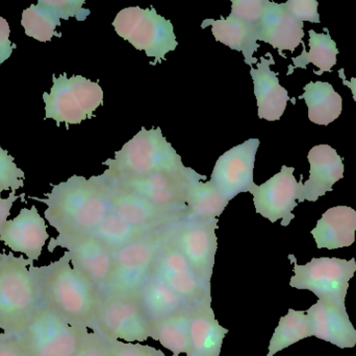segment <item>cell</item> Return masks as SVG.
<instances>
[{
    "label": "cell",
    "mask_w": 356,
    "mask_h": 356,
    "mask_svg": "<svg viewBox=\"0 0 356 356\" xmlns=\"http://www.w3.org/2000/svg\"><path fill=\"white\" fill-rule=\"evenodd\" d=\"M10 25L6 19L0 17V64L8 60L13 50L17 47L16 44L10 41Z\"/></svg>",
    "instance_id": "obj_40"
},
{
    "label": "cell",
    "mask_w": 356,
    "mask_h": 356,
    "mask_svg": "<svg viewBox=\"0 0 356 356\" xmlns=\"http://www.w3.org/2000/svg\"><path fill=\"white\" fill-rule=\"evenodd\" d=\"M152 339L158 341L172 356L190 351V309L154 324Z\"/></svg>",
    "instance_id": "obj_30"
},
{
    "label": "cell",
    "mask_w": 356,
    "mask_h": 356,
    "mask_svg": "<svg viewBox=\"0 0 356 356\" xmlns=\"http://www.w3.org/2000/svg\"><path fill=\"white\" fill-rule=\"evenodd\" d=\"M257 27L259 41L270 44L286 58L282 52H295L305 37L303 22L297 20L284 8V3L265 0V10Z\"/></svg>",
    "instance_id": "obj_19"
},
{
    "label": "cell",
    "mask_w": 356,
    "mask_h": 356,
    "mask_svg": "<svg viewBox=\"0 0 356 356\" xmlns=\"http://www.w3.org/2000/svg\"><path fill=\"white\" fill-rule=\"evenodd\" d=\"M275 64L273 56L268 52L259 59L257 68L250 69L254 86L259 117L268 121H280L284 115L289 100H291L286 88L282 87L278 79V73L270 67Z\"/></svg>",
    "instance_id": "obj_20"
},
{
    "label": "cell",
    "mask_w": 356,
    "mask_h": 356,
    "mask_svg": "<svg viewBox=\"0 0 356 356\" xmlns=\"http://www.w3.org/2000/svg\"><path fill=\"white\" fill-rule=\"evenodd\" d=\"M24 194H21L20 196H16L15 190H12L10 196L6 199H2L0 196V230L2 229L4 224L8 222V217L10 215V209H12L15 201L18 200L19 198H24Z\"/></svg>",
    "instance_id": "obj_42"
},
{
    "label": "cell",
    "mask_w": 356,
    "mask_h": 356,
    "mask_svg": "<svg viewBox=\"0 0 356 356\" xmlns=\"http://www.w3.org/2000/svg\"><path fill=\"white\" fill-rule=\"evenodd\" d=\"M108 348L104 339L95 332H90L79 350L72 356H108Z\"/></svg>",
    "instance_id": "obj_39"
},
{
    "label": "cell",
    "mask_w": 356,
    "mask_h": 356,
    "mask_svg": "<svg viewBox=\"0 0 356 356\" xmlns=\"http://www.w3.org/2000/svg\"><path fill=\"white\" fill-rule=\"evenodd\" d=\"M175 225L152 232L113 254L114 268L104 296H136L139 293L152 277L159 254L170 238Z\"/></svg>",
    "instance_id": "obj_5"
},
{
    "label": "cell",
    "mask_w": 356,
    "mask_h": 356,
    "mask_svg": "<svg viewBox=\"0 0 356 356\" xmlns=\"http://www.w3.org/2000/svg\"><path fill=\"white\" fill-rule=\"evenodd\" d=\"M117 35L154 62L166 60V54L177 49L178 42L173 24L152 8L129 6L118 13L113 21Z\"/></svg>",
    "instance_id": "obj_6"
},
{
    "label": "cell",
    "mask_w": 356,
    "mask_h": 356,
    "mask_svg": "<svg viewBox=\"0 0 356 356\" xmlns=\"http://www.w3.org/2000/svg\"><path fill=\"white\" fill-rule=\"evenodd\" d=\"M356 211L348 206L328 209L312 231L318 249L346 248L355 242Z\"/></svg>",
    "instance_id": "obj_24"
},
{
    "label": "cell",
    "mask_w": 356,
    "mask_h": 356,
    "mask_svg": "<svg viewBox=\"0 0 356 356\" xmlns=\"http://www.w3.org/2000/svg\"><path fill=\"white\" fill-rule=\"evenodd\" d=\"M56 248L66 249L73 269L81 273L100 296L104 297L108 293L114 268V256L97 238L90 234L60 242L49 240L48 251L54 253Z\"/></svg>",
    "instance_id": "obj_15"
},
{
    "label": "cell",
    "mask_w": 356,
    "mask_h": 356,
    "mask_svg": "<svg viewBox=\"0 0 356 356\" xmlns=\"http://www.w3.org/2000/svg\"><path fill=\"white\" fill-rule=\"evenodd\" d=\"M25 173L14 161V157L0 146V194L6 190H15L24 186Z\"/></svg>",
    "instance_id": "obj_34"
},
{
    "label": "cell",
    "mask_w": 356,
    "mask_h": 356,
    "mask_svg": "<svg viewBox=\"0 0 356 356\" xmlns=\"http://www.w3.org/2000/svg\"><path fill=\"white\" fill-rule=\"evenodd\" d=\"M33 271L42 304L69 323L93 332L102 296L73 269L67 252L49 265H33Z\"/></svg>",
    "instance_id": "obj_2"
},
{
    "label": "cell",
    "mask_w": 356,
    "mask_h": 356,
    "mask_svg": "<svg viewBox=\"0 0 356 356\" xmlns=\"http://www.w3.org/2000/svg\"><path fill=\"white\" fill-rule=\"evenodd\" d=\"M339 75H340L339 77L343 79V84L346 85L347 87L350 88L353 94V100H355L356 102V77H353L350 82L347 81L346 77H345L344 69L343 68H341L340 70H339Z\"/></svg>",
    "instance_id": "obj_43"
},
{
    "label": "cell",
    "mask_w": 356,
    "mask_h": 356,
    "mask_svg": "<svg viewBox=\"0 0 356 356\" xmlns=\"http://www.w3.org/2000/svg\"><path fill=\"white\" fill-rule=\"evenodd\" d=\"M104 164L108 167L104 173V177L114 180L186 169L181 157L163 136L160 127H143L120 150L115 153L114 159H108Z\"/></svg>",
    "instance_id": "obj_4"
},
{
    "label": "cell",
    "mask_w": 356,
    "mask_h": 356,
    "mask_svg": "<svg viewBox=\"0 0 356 356\" xmlns=\"http://www.w3.org/2000/svg\"><path fill=\"white\" fill-rule=\"evenodd\" d=\"M294 167L282 165L280 173L261 185L251 188L257 213L271 223L282 219V227L290 225L295 219L292 211L297 207V201L302 203V176L297 182L294 176Z\"/></svg>",
    "instance_id": "obj_14"
},
{
    "label": "cell",
    "mask_w": 356,
    "mask_h": 356,
    "mask_svg": "<svg viewBox=\"0 0 356 356\" xmlns=\"http://www.w3.org/2000/svg\"><path fill=\"white\" fill-rule=\"evenodd\" d=\"M106 179L141 196L158 208L186 217V201L191 187L198 180H205V177L199 175L194 169L186 167L182 171H162L129 179Z\"/></svg>",
    "instance_id": "obj_10"
},
{
    "label": "cell",
    "mask_w": 356,
    "mask_h": 356,
    "mask_svg": "<svg viewBox=\"0 0 356 356\" xmlns=\"http://www.w3.org/2000/svg\"><path fill=\"white\" fill-rule=\"evenodd\" d=\"M264 10L265 0H234L230 16L255 26L263 17Z\"/></svg>",
    "instance_id": "obj_35"
},
{
    "label": "cell",
    "mask_w": 356,
    "mask_h": 356,
    "mask_svg": "<svg viewBox=\"0 0 356 356\" xmlns=\"http://www.w3.org/2000/svg\"><path fill=\"white\" fill-rule=\"evenodd\" d=\"M45 199L33 198L47 205L44 217L58 231L50 242L90 235L111 209L108 188L102 175L89 180L72 176L66 182L52 186Z\"/></svg>",
    "instance_id": "obj_1"
},
{
    "label": "cell",
    "mask_w": 356,
    "mask_h": 356,
    "mask_svg": "<svg viewBox=\"0 0 356 356\" xmlns=\"http://www.w3.org/2000/svg\"><path fill=\"white\" fill-rule=\"evenodd\" d=\"M305 93L299 100H305L309 109V118L316 125H328L338 119L343 111L340 94L327 82H309L305 86Z\"/></svg>",
    "instance_id": "obj_27"
},
{
    "label": "cell",
    "mask_w": 356,
    "mask_h": 356,
    "mask_svg": "<svg viewBox=\"0 0 356 356\" xmlns=\"http://www.w3.org/2000/svg\"><path fill=\"white\" fill-rule=\"evenodd\" d=\"M152 274L179 295L190 309L211 304V284L197 275L186 257L171 242V236L159 254Z\"/></svg>",
    "instance_id": "obj_13"
},
{
    "label": "cell",
    "mask_w": 356,
    "mask_h": 356,
    "mask_svg": "<svg viewBox=\"0 0 356 356\" xmlns=\"http://www.w3.org/2000/svg\"><path fill=\"white\" fill-rule=\"evenodd\" d=\"M289 259L294 263L295 272L291 288L311 291L325 304L346 309L345 299L349 281L356 272L355 258L322 257L313 258L305 265H298L294 255H289Z\"/></svg>",
    "instance_id": "obj_9"
},
{
    "label": "cell",
    "mask_w": 356,
    "mask_h": 356,
    "mask_svg": "<svg viewBox=\"0 0 356 356\" xmlns=\"http://www.w3.org/2000/svg\"><path fill=\"white\" fill-rule=\"evenodd\" d=\"M284 6L294 18L301 22L309 21L320 23V15L318 13L319 3L316 0H290Z\"/></svg>",
    "instance_id": "obj_37"
},
{
    "label": "cell",
    "mask_w": 356,
    "mask_h": 356,
    "mask_svg": "<svg viewBox=\"0 0 356 356\" xmlns=\"http://www.w3.org/2000/svg\"><path fill=\"white\" fill-rule=\"evenodd\" d=\"M325 33H316L314 29L309 33V52L305 49V42H302L303 52L300 56L293 58V66L289 67L288 75H292L296 68H307L309 63H313L319 71L316 75H322L324 72L332 71V67L337 64V56L339 54L336 42L332 40L327 27H324Z\"/></svg>",
    "instance_id": "obj_28"
},
{
    "label": "cell",
    "mask_w": 356,
    "mask_h": 356,
    "mask_svg": "<svg viewBox=\"0 0 356 356\" xmlns=\"http://www.w3.org/2000/svg\"><path fill=\"white\" fill-rule=\"evenodd\" d=\"M6 334H2V332H1V334H0V343H1L2 341H3L4 339H6Z\"/></svg>",
    "instance_id": "obj_44"
},
{
    "label": "cell",
    "mask_w": 356,
    "mask_h": 356,
    "mask_svg": "<svg viewBox=\"0 0 356 356\" xmlns=\"http://www.w3.org/2000/svg\"><path fill=\"white\" fill-rule=\"evenodd\" d=\"M259 144L257 138L248 139L224 153L216 162L209 182L227 202L255 185L253 176Z\"/></svg>",
    "instance_id": "obj_16"
},
{
    "label": "cell",
    "mask_w": 356,
    "mask_h": 356,
    "mask_svg": "<svg viewBox=\"0 0 356 356\" xmlns=\"http://www.w3.org/2000/svg\"><path fill=\"white\" fill-rule=\"evenodd\" d=\"M108 356H112V355H110V353H108Z\"/></svg>",
    "instance_id": "obj_45"
},
{
    "label": "cell",
    "mask_w": 356,
    "mask_h": 356,
    "mask_svg": "<svg viewBox=\"0 0 356 356\" xmlns=\"http://www.w3.org/2000/svg\"><path fill=\"white\" fill-rule=\"evenodd\" d=\"M136 296L144 314L152 324L192 309L179 295L154 274Z\"/></svg>",
    "instance_id": "obj_26"
},
{
    "label": "cell",
    "mask_w": 356,
    "mask_h": 356,
    "mask_svg": "<svg viewBox=\"0 0 356 356\" xmlns=\"http://www.w3.org/2000/svg\"><path fill=\"white\" fill-rule=\"evenodd\" d=\"M33 263L0 251V330L18 338L42 305Z\"/></svg>",
    "instance_id": "obj_3"
},
{
    "label": "cell",
    "mask_w": 356,
    "mask_h": 356,
    "mask_svg": "<svg viewBox=\"0 0 356 356\" xmlns=\"http://www.w3.org/2000/svg\"><path fill=\"white\" fill-rule=\"evenodd\" d=\"M21 25L29 37L41 42H48L56 33V27L60 25V17L49 0H40L23 10Z\"/></svg>",
    "instance_id": "obj_33"
},
{
    "label": "cell",
    "mask_w": 356,
    "mask_h": 356,
    "mask_svg": "<svg viewBox=\"0 0 356 356\" xmlns=\"http://www.w3.org/2000/svg\"><path fill=\"white\" fill-rule=\"evenodd\" d=\"M207 26H211V33L218 42L242 52L247 65L252 67L253 64L259 63V60L253 56L259 48L257 27L247 24L230 15L228 18L219 20L207 19L201 24V29H207Z\"/></svg>",
    "instance_id": "obj_25"
},
{
    "label": "cell",
    "mask_w": 356,
    "mask_h": 356,
    "mask_svg": "<svg viewBox=\"0 0 356 356\" xmlns=\"http://www.w3.org/2000/svg\"><path fill=\"white\" fill-rule=\"evenodd\" d=\"M104 341L108 353L112 356H166L162 350L140 343H125L104 339Z\"/></svg>",
    "instance_id": "obj_36"
},
{
    "label": "cell",
    "mask_w": 356,
    "mask_h": 356,
    "mask_svg": "<svg viewBox=\"0 0 356 356\" xmlns=\"http://www.w3.org/2000/svg\"><path fill=\"white\" fill-rule=\"evenodd\" d=\"M311 336H313V330L307 313L289 309L286 316L280 318V324L270 341L267 356H274L295 343Z\"/></svg>",
    "instance_id": "obj_32"
},
{
    "label": "cell",
    "mask_w": 356,
    "mask_h": 356,
    "mask_svg": "<svg viewBox=\"0 0 356 356\" xmlns=\"http://www.w3.org/2000/svg\"><path fill=\"white\" fill-rule=\"evenodd\" d=\"M227 334L216 319L211 304L190 309V351L184 356H220Z\"/></svg>",
    "instance_id": "obj_23"
},
{
    "label": "cell",
    "mask_w": 356,
    "mask_h": 356,
    "mask_svg": "<svg viewBox=\"0 0 356 356\" xmlns=\"http://www.w3.org/2000/svg\"><path fill=\"white\" fill-rule=\"evenodd\" d=\"M201 181L202 180L195 182L188 192L186 219H218L229 202L220 194L211 182L203 183Z\"/></svg>",
    "instance_id": "obj_31"
},
{
    "label": "cell",
    "mask_w": 356,
    "mask_h": 356,
    "mask_svg": "<svg viewBox=\"0 0 356 356\" xmlns=\"http://www.w3.org/2000/svg\"><path fill=\"white\" fill-rule=\"evenodd\" d=\"M217 228L218 219H184L175 224L171 234V242L207 284H211L215 267Z\"/></svg>",
    "instance_id": "obj_12"
},
{
    "label": "cell",
    "mask_w": 356,
    "mask_h": 356,
    "mask_svg": "<svg viewBox=\"0 0 356 356\" xmlns=\"http://www.w3.org/2000/svg\"><path fill=\"white\" fill-rule=\"evenodd\" d=\"M50 4L56 8L60 18L69 19L75 17L77 20H86L90 15V10L83 8V0H49Z\"/></svg>",
    "instance_id": "obj_38"
},
{
    "label": "cell",
    "mask_w": 356,
    "mask_h": 356,
    "mask_svg": "<svg viewBox=\"0 0 356 356\" xmlns=\"http://www.w3.org/2000/svg\"><path fill=\"white\" fill-rule=\"evenodd\" d=\"M309 179L303 184L302 202H316L326 192H332V186L344 178L342 157L328 144L314 146L309 150Z\"/></svg>",
    "instance_id": "obj_21"
},
{
    "label": "cell",
    "mask_w": 356,
    "mask_h": 356,
    "mask_svg": "<svg viewBox=\"0 0 356 356\" xmlns=\"http://www.w3.org/2000/svg\"><path fill=\"white\" fill-rule=\"evenodd\" d=\"M104 340L143 343L154 336V324L148 320L137 296L106 295L100 299L95 328Z\"/></svg>",
    "instance_id": "obj_11"
},
{
    "label": "cell",
    "mask_w": 356,
    "mask_h": 356,
    "mask_svg": "<svg viewBox=\"0 0 356 356\" xmlns=\"http://www.w3.org/2000/svg\"><path fill=\"white\" fill-rule=\"evenodd\" d=\"M51 90L43 94L45 102V118H52L58 125L65 123L79 125L81 121L93 117L95 111L104 102V91L97 82H92L81 75L67 77L63 73L52 75Z\"/></svg>",
    "instance_id": "obj_8"
},
{
    "label": "cell",
    "mask_w": 356,
    "mask_h": 356,
    "mask_svg": "<svg viewBox=\"0 0 356 356\" xmlns=\"http://www.w3.org/2000/svg\"><path fill=\"white\" fill-rule=\"evenodd\" d=\"M90 332L42 304L18 340L26 356H72Z\"/></svg>",
    "instance_id": "obj_7"
},
{
    "label": "cell",
    "mask_w": 356,
    "mask_h": 356,
    "mask_svg": "<svg viewBox=\"0 0 356 356\" xmlns=\"http://www.w3.org/2000/svg\"><path fill=\"white\" fill-rule=\"evenodd\" d=\"M104 179L108 188L111 209L123 221L135 227L158 231L186 219V215L158 208L141 196L115 185L104 177Z\"/></svg>",
    "instance_id": "obj_17"
},
{
    "label": "cell",
    "mask_w": 356,
    "mask_h": 356,
    "mask_svg": "<svg viewBox=\"0 0 356 356\" xmlns=\"http://www.w3.org/2000/svg\"><path fill=\"white\" fill-rule=\"evenodd\" d=\"M49 240L45 219L35 206L21 209L15 219L0 230V242L14 253H20L29 261H39L46 242Z\"/></svg>",
    "instance_id": "obj_18"
},
{
    "label": "cell",
    "mask_w": 356,
    "mask_h": 356,
    "mask_svg": "<svg viewBox=\"0 0 356 356\" xmlns=\"http://www.w3.org/2000/svg\"><path fill=\"white\" fill-rule=\"evenodd\" d=\"M156 231L142 229L127 223L110 209L98 227L92 232L91 235L97 238L111 252L114 254L123 247L141 240Z\"/></svg>",
    "instance_id": "obj_29"
},
{
    "label": "cell",
    "mask_w": 356,
    "mask_h": 356,
    "mask_svg": "<svg viewBox=\"0 0 356 356\" xmlns=\"http://www.w3.org/2000/svg\"><path fill=\"white\" fill-rule=\"evenodd\" d=\"M0 356H26L18 338L6 336L0 343Z\"/></svg>",
    "instance_id": "obj_41"
},
{
    "label": "cell",
    "mask_w": 356,
    "mask_h": 356,
    "mask_svg": "<svg viewBox=\"0 0 356 356\" xmlns=\"http://www.w3.org/2000/svg\"><path fill=\"white\" fill-rule=\"evenodd\" d=\"M305 313L311 321L313 336L341 349L355 347L356 330L346 309L330 307L318 300Z\"/></svg>",
    "instance_id": "obj_22"
}]
</instances>
